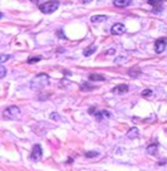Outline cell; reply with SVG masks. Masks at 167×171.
Segmentation results:
<instances>
[{
  "label": "cell",
  "instance_id": "cell-1",
  "mask_svg": "<svg viewBox=\"0 0 167 171\" xmlns=\"http://www.w3.org/2000/svg\"><path fill=\"white\" fill-rule=\"evenodd\" d=\"M48 84H49V75L45 73H42L34 77V79L30 82V88L34 91H42Z\"/></svg>",
  "mask_w": 167,
  "mask_h": 171
},
{
  "label": "cell",
  "instance_id": "cell-2",
  "mask_svg": "<svg viewBox=\"0 0 167 171\" xmlns=\"http://www.w3.org/2000/svg\"><path fill=\"white\" fill-rule=\"evenodd\" d=\"M58 8H59V2H58V0H50V2H47V3L39 5V10L42 13H44V14H52Z\"/></svg>",
  "mask_w": 167,
  "mask_h": 171
},
{
  "label": "cell",
  "instance_id": "cell-3",
  "mask_svg": "<svg viewBox=\"0 0 167 171\" xmlns=\"http://www.w3.org/2000/svg\"><path fill=\"white\" fill-rule=\"evenodd\" d=\"M20 116V108L17 106H10L7 107L3 111V117L4 120H18Z\"/></svg>",
  "mask_w": 167,
  "mask_h": 171
},
{
  "label": "cell",
  "instance_id": "cell-4",
  "mask_svg": "<svg viewBox=\"0 0 167 171\" xmlns=\"http://www.w3.org/2000/svg\"><path fill=\"white\" fill-rule=\"evenodd\" d=\"M166 45H167V38H159L154 42V52L156 53H162L164 49H166Z\"/></svg>",
  "mask_w": 167,
  "mask_h": 171
},
{
  "label": "cell",
  "instance_id": "cell-5",
  "mask_svg": "<svg viewBox=\"0 0 167 171\" xmlns=\"http://www.w3.org/2000/svg\"><path fill=\"white\" fill-rule=\"evenodd\" d=\"M43 156V151H42V147L40 145H34L33 146V150H32V153H30V158L33 161H39Z\"/></svg>",
  "mask_w": 167,
  "mask_h": 171
},
{
  "label": "cell",
  "instance_id": "cell-6",
  "mask_svg": "<svg viewBox=\"0 0 167 171\" xmlns=\"http://www.w3.org/2000/svg\"><path fill=\"white\" fill-rule=\"evenodd\" d=\"M124 32H126V27H124L123 24H121V23L114 24V25L112 27V29H111V33L114 34V35H121V34H123Z\"/></svg>",
  "mask_w": 167,
  "mask_h": 171
},
{
  "label": "cell",
  "instance_id": "cell-7",
  "mask_svg": "<svg viewBox=\"0 0 167 171\" xmlns=\"http://www.w3.org/2000/svg\"><path fill=\"white\" fill-rule=\"evenodd\" d=\"M128 90L129 88H128L127 84H119V86H116V87L112 90V92L116 95H123V93H127Z\"/></svg>",
  "mask_w": 167,
  "mask_h": 171
},
{
  "label": "cell",
  "instance_id": "cell-8",
  "mask_svg": "<svg viewBox=\"0 0 167 171\" xmlns=\"http://www.w3.org/2000/svg\"><path fill=\"white\" fill-rule=\"evenodd\" d=\"M94 116H96V120L97 121H103V118H109L111 117V113L108 112V111H96V113H94Z\"/></svg>",
  "mask_w": 167,
  "mask_h": 171
},
{
  "label": "cell",
  "instance_id": "cell-9",
  "mask_svg": "<svg viewBox=\"0 0 167 171\" xmlns=\"http://www.w3.org/2000/svg\"><path fill=\"white\" fill-rule=\"evenodd\" d=\"M147 3H148L151 7H153V10H154V12L162 10V2H161V0H148Z\"/></svg>",
  "mask_w": 167,
  "mask_h": 171
},
{
  "label": "cell",
  "instance_id": "cell-10",
  "mask_svg": "<svg viewBox=\"0 0 167 171\" xmlns=\"http://www.w3.org/2000/svg\"><path fill=\"white\" fill-rule=\"evenodd\" d=\"M131 4V0H113V5L117 8H126Z\"/></svg>",
  "mask_w": 167,
  "mask_h": 171
},
{
  "label": "cell",
  "instance_id": "cell-11",
  "mask_svg": "<svg viewBox=\"0 0 167 171\" xmlns=\"http://www.w3.org/2000/svg\"><path fill=\"white\" fill-rule=\"evenodd\" d=\"M139 136V131H138V128L137 127H132L131 130H128V132H127V137L128 138H131V140H133V138H137Z\"/></svg>",
  "mask_w": 167,
  "mask_h": 171
},
{
  "label": "cell",
  "instance_id": "cell-12",
  "mask_svg": "<svg viewBox=\"0 0 167 171\" xmlns=\"http://www.w3.org/2000/svg\"><path fill=\"white\" fill-rule=\"evenodd\" d=\"M108 18L107 15H93L91 18V22L92 23H102V22H106Z\"/></svg>",
  "mask_w": 167,
  "mask_h": 171
},
{
  "label": "cell",
  "instance_id": "cell-13",
  "mask_svg": "<svg viewBox=\"0 0 167 171\" xmlns=\"http://www.w3.org/2000/svg\"><path fill=\"white\" fill-rule=\"evenodd\" d=\"M157 150H158V142H153L152 145H149L147 147V152L149 155H156L157 153Z\"/></svg>",
  "mask_w": 167,
  "mask_h": 171
},
{
  "label": "cell",
  "instance_id": "cell-14",
  "mask_svg": "<svg viewBox=\"0 0 167 171\" xmlns=\"http://www.w3.org/2000/svg\"><path fill=\"white\" fill-rule=\"evenodd\" d=\"M128 74L131 75V77H138L139 74H141V69L138 68V67H133V68H131L129 70H128Z\"/></svg>",
  "mask_w": 167,
  "mask_h": 171
},
{
  "label": "cell",
  "instance_id": "cell-15",
  "mask_svg": "<svg viewBox=\"0 0 167 171\" xmlns=\"http://www.w3.org/2000/svg\"><path fill=\"white\" fill-rule=\"evenodd\" d=\"M89 80L91 82H99V80H104V77L102 74H89Z\"/></svg>",
  "mask_w": 167,
  "mask_h": 171
},
{
  "label": "cell",
  "instance_id": "cell-16",
  "mask_svg": "<svg viewBox=\"0 0 167 171\" xmlns=\"http://www.w3.org/2000/svg\"><path fill=\"white\" fill-rule=\"evenodd\" d=\"M96 45H92V47H88V48H86L84 49V52H83V54H84L86 57H89V55H92L94 52H96Z\"/></svg>",
  "mask_w": 167,
  "mask_h": 171
},
{
  "label": "cell",
  "instance_id": "cell-17",
  "mask_svg": "<svg viewBox=\"0 0 167 171\" xmlns=\"http://www.w3.org/2000/svg\"><path fill=\"white\" fill-rule=\"evenodd\" d=\"M94 87L93 86H91L89 83H84V84H82L80 86V91H83V92H88V91H91V90H93Z\"/></svg>",
  "mask_w": 167,
  "mask_h": 171
},
{
  "label": "cell",
  "instance_id": "cell-18",
  "mask_svg": "<svg viewBox=\"0 0 167 171\" xmlns=\"http://www.w3.org/2000/svg\"><path fill=\"white\" fill-rule=\"evenodd\" d=\"M39 60H42V57H32L28 59V63L29 64H34V63H38Z\"/></svg>",
  "mask_w": 167,
  "mask_h": 171
},
{
  "label": "cell",
  "instance_id": "cell-19",
  "mask_svg": "<svg viewBox=\"0 0 167 171\" xmlns=\"http://www.w3.org/2000/svg\"><path fill=\"white\" fill-rule=\"evenodd\" d=\"M50 120H53V121H60L62 117H60V115H58L57 112H53V113H50Z\"/></svg>",
  "mask_w": 167,
  "mask_h": 171
},
{
  "label": "cell",
  "instance_id": "cell-20",
  "mask_svg": "<svg viewBox=\"0 0 167 171\" xmlns=\"http://www.w3.org/2000/svg\"><path fill=\"white\" fill-rule=\"evenodd\" d=\"M5 74H7V69H5L4 65H2V67H0V78H4Z\"/></svg>",
  "mask_w": 167,
  "mask_h": 171
},
{
  "label": "cell",
  "instance_id": "cell-21",
  "mask_svg": "<svg viewBox=\"0 0 167 171\" xmlns=\"http://www.w3.org/2000/svg\"><path fill=\"white\" fill-rule=\"evenodd\" d=\"M8 59H12V57L10 55H5V54H3L2 57H0V62H2V63H5Z\"/></svg>",
  "mask_w": 167,
  "mask_h": 171
},
{
  "label": "cell",
  "instance_id": "cell-22",
  "mask_svg": "<svg viewBox=\"0 0 167 171\" xmlns=\"http://www.w3.org/2000/svg\"><path fill=\"white\" fill-rule=\"evenodd\" d=\"M98 155H99L98 152H89V151L86 152V157H97Z\"/></svg>",
  "mask_w": 167,
  "mask_h": 171
},
{
  "label": "cell",
  "instance_id": "cell-23",
  "mask_svg": "<svg viewBox=\"0 0 167 171\" xmlns=\"http://www.w3.org/2000/svg\"><path fill=\"white\" fill-rule=\"evenodd\" d=\"M152 95V91L151 90H144L143 92H142V97H148V96H151Z\"/></svg>",
  "mask_w": 167,
  "mask_h": 171
},
{
  "label": "cell",
  "instance_id": "cell-24",
  "mask_svg": "<svg viewBox=\"0 0 167 171\" xmlns=\"http://www.w3.org/2000/svg\"><path fill=\"white\" fill-rule=\"evenodd\" d=\"M88 113H89V115H94V113H96V108H94V107H91V108L88 110Z\"/></svg>",
  "mask_w": 167,
  "mask_h": 171
},
{
  "label": "cell",
  "instance_id": "cell-25",
  "mask_svg": "<svg viewBox=\"0 0 167 171\" xmlns=\"http://www.w3.org/2000/svg\"><path fill=\"white\" fill-rule=\"evenodd\" d=\"M57 35H58V37H62V38H65V37H64V34H63V32H62V30H60V32H59V30H58V32H57Z\"/></svg>",
  "mask_w": 167,
  "mask_h": 171
},
{
  "label": "cell",
  "instance_id": "cell-26",
  "mask_svg": "<svg viewBox=\"0 0 167 171\" xmlns=\"http://www.w3.org/2000/svg\"><path fill=\"white\" fill-rule=\"evenodd\" d=\"M123 59H124V57H121V58H117V59H116V63H121V62H123Z\"/></svg>",
  "mask_w": 167,
  "mask_h": 171
},
{
  "label": "cell",
  "instance_id": "cell-27",
  "mask_svg": "<svg viewBox=\"0 0 167 171\" xmlns=\"http://www.w3.org/2000/svg\"><path fill=\"white\" fill-rule=\"evenodd\" d=\"M114 53H116V50H114V49H109V50L107 52V54H114Z\"/></svg>",
  "mask_w": 167,
  "mask_h": 171
},
{
  "label": "cell",
  "instance_id": "cell-28",
  "mask_svg": "<svg viewBox=\"0 0 167 171\" xmlns=\"http://www.w3.org/2000/svg\"><path fill=\"white\" fill-rule=\"evenodd\" d=\"M92 2V0H83V3H84V4H88V3H91Z\"/></svg>",
  "mask_w": 167,
  "mask_h": 171
},
{
  "label": "cell",
  "instance_id": "cell-29",
  "mask_svg": "<svg viewBox=\"0 0 167 171\" xmlns=\"http://www.w3.org/2000/svg\"><path fill=\"white\" fill-rule=\"evenodd\" d=\"M67 162H68V163H72V162H73V158H68Z\"/></svg>",
  "mask_w": 167,
  "mask_h": 171
},
{
  "label": "cell",
  "instance_id": "cell-30",
  "mask_svg": "<svg viewBox=\"0 0 167 171\" xmlns=\"http://www.w3.org/2000/svg\"><path fill=\"white\" fill-rule=\"evenodd\" d=\"M32 3H38V0H30Z\"/></svg>",
  "mask_w": 167,
  "mask_h": 171
}]
</instances>
